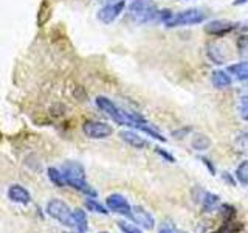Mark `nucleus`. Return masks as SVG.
<instances>
[{
  "instance_id": "obj_1",
  "label": "nucleus",
  "mask_w": 248,
  "mask_h": 233,
  "mask_svg": "<svg viewBox=\"0 0 248 233\" xmlns=\"http://www.w3.org/2000/svg\"><path fill=\"white\" fill-rule=\"evenodd\" d=\"M95 103L98 106V109H101L107 116L120 124V126H127L132 129H140L147 124V121L144 120V116L141 114H137V112H130V111H124L120 106H116L110 98L107 97H96Z\"/></svg>"
},
{
  "instance_id": "obj_2",
  "label": "nucleus",
  "mask_w": 248,
  "mask_h": 233,
  "mask_svg": "<svg viewBox=\"0 0 248 233\" xmlns=\"http://www.w3.org/2000/svg\"><path fill=\"white\" fill-rule=\"evenodd\" d=\"M127 11H129L130 19L135 23H140V25L158 20V16H160L158 6L155 2H152V0H132L129 3Z\"/></svg>"
},
{
  "instance_id": "obj_3",
  "label": "nucleus",
  "mask_w": 248,
  "mask_h": 233,
  "mask_svg": "<svg viewBox=\"0 0 248 233\" xmlns=\"http://www.w3.org/2000/svg\"><path fill=\"white\" fill-rule=\"evenodd\" d=\"M206 20V13L199 8H189V10L180 11L177 14H172L165 27L168 28H177V27H191V25H199V23Z\"/></svg>"
},
{
  "instance_id": "obj_4",
  "label": "nucleus",
  "mask_w": 248,
  "mask_h": 233,
  "mask_svg": "<svg viewBox=\"0 0 248 233\" xmlns=\"http://www.w3.org/2000/svg\"><path fill=\"white\" fill-rule=\"evenodd\" d=\"M46 213H48L53 219H56L62 225H65V227H73L75 229L73 210L70 208L64 200L51 199L48 204H46Z\"/></svg>"
},
{
  "instance_id": "obj_5",
  "label": "nucleus",
  "mask_w": 248,
  "mask_h": 233,
  "mask_svg": "<svg viewBox=\"0 0 248 233\" xmlns=\"http://www.w3.org/2000/svg\"><path fill=\"white\" fill-rule=\"evenodd\" d=\"M82 132L89 138L93 140H101V138H107L113 134V128L110 124H107L104 121H96V120H90L85 121L82 124Z\"/></svg>"
},
{
  "instance_id": "obj_6",
  "label": "nucleus",
  "mask_w": 248,
  "mask_h": 233,
  "mask_svg": "<svg viewBox=\"0 0 248 233\" xmlns=\"http://www.w3.org/2000/svg\"><path fill=\"white\" fill-rule=\"evenodd\" d=\"M124 8H126V2H124V0L108 3L98 11V20L106 23V25H110L112 22H115L124 13Z\"/></svg>"
},
{
  "instance_id": "obj_7",
  "label": "nucleus",
  "mask_w": 248,
  "mask_h": 233,
  "mask_svg": "<svg viewBox=\"0 0 248 233\" xmlns=\"http://www.w3.org/2000/svg\"><path fill=\"white\" fill-rule=\"evenodd\" d=\"M106 205L107 208L110 210L113 213H118L123 215L130 219V215H132V205L127 202V199L123 196L120 193H113L110 194L107 199H106Z\"/></svg>"
},
{
  "instance_id": "obj_8",
  "label": "nucleus",
  "mask_w": 248,
  "mask_h": 233,
  "mask_svg": "<svg viewBox=\"0 0 248 233\" xmlns=\"http://www.w3.org/2000/svg\"><path fill=\"white\" fill-rule=\"evenodd\" d=\"M239 27V23L231 22V20H225V19H217L211 20L205 25V33L211 34V36H225L231 33L232 30H236Z\"/></svg>"
},
{
  "instance_id": "obj_9",
  "label": "nucleus",
  "mask_w": 248,
  "mask_h": 233,
  "mask_svg": "<svg viewBox=\"0 0 248 233\" xmlns=\"http://www.w3.org/2000/svg\"><path fill=\"white\" fill-rule=\"evenodd\" d=\"M130 221H134L135 224H138L140 227L144 229V230H152L155 227L154 216L149 212H147L146 208L140 207V205H134V207H132Z\"/></svg>"
},
{
  "instance_id": "obj_10",
  "label": "nucleus",
  "mask_w": 248,
  "mask_h": 233,
  "mask_svg": "<svg viewBox=\"0 0 248 233\" xmlns=\"http://www.w3.org/2000/svg\"><path fill=\"white\" fill-rule=\"evenodd\" d=\"M62 174L65 177V182L68 181H75V179H85V169L81 165L79 162H73V160H68L65 162L64 165L61 168Z\"/></svg>"
},
{
  "instance_id": "obj_11",
  "label": "nucleus",
  "mask_w": 248,
  "mask_h": 233,
  "mask_svg": "<svg viewBox=\"0 0 248 233\" xmlns=\"http://www.w3.org/2000/svg\"><path fill=\"white\" fill-rule=\"evenodd\" d=\"M120 138L123 140L124 143H127L129 146L135 148V150H144V148L149 146V142H147L144 137H141L140 134H137L135 131H130V129L121 131L120 132Z\"/></svg>"
},
{
  "instance_id": "obj_12",
  "label": "nucleus",
  "mask_w": 248,
  "mask_h": 233,
  "mask_svg": "<svg viewBox=\"0 0 248 233\" xmlns=\"http://www.w3.org/2000/svg\"><path fill=\"white\" fill-rule=\"evenodd\" d=\"M8 198H10L16 204H22V205H28L31 202V194L27 188H23L22 185L14 183L8 188Z\"/></svg>"
},
{
  "instance_id": "obj_13",
  "label": "nucleus",
  "mask_w": 248,
  "mask_h": 233,
  "mask_svg": "<svg viewBox=\"0 0 248 233\" xmlns=\"http://www.w3.org/2000/svg\"><path fill=\"white\" fill-rule=\"evenodd\" d=\"M200 204H202V208H203V212L211 213V212H214V210H217L220 207V198L217 196V194H214V193L202 191Z\"/></svg>"
},
{
  "instance_id": "obj_14",
  "label": "nucleus",
  "mask_w": 248,
  "mask_h": 233,
  "mask_svg": "<svg viewBox=\"0 0 248 233\" xmlns=\"http://www.w3.org/2000/svg\"><path fill=\"white\" fill-rule=\"evenodd\" d=\"M211 83L216 89L223 90V89L231 87L232 76L228 72H223V70H214V72L211 73Z\"/></svg>"
},
{
  "instance_id": "obj_15",
  "label": "nucleus",
  "mask_w": 248,
  "mask_h": 233,
  "mask_svg": "<svg viewBox=\"0 0 248 233\" xmlns=\"http://www.w3.org/2000/svg\"><path fill=\"white\" fill-rule=\"evenodd\" d=\"M227 72L236 78L237 81H247L248 80V62H236V64H231Z\"/></svg>"
},
{
  "instance_id": "obj_16",
  "label": "nucleus",
  "mask_w": 248,
  "mask_h": 233,
  "mask_svg": "<svg viewBox=\"0 0 248 233\" xmlns=\"http://www.w3.org/2000/svg\"><path fill=\"white\" fill-rule=\"evenodd\" d=\"M73 222H75L76 232H87L89 230V219H87V215H85L84 210H81V208L73 210Z\"/></svg>"
},
{
  "instance_id": "obj_17",
  "label": "nucleus",
  "mask_w": 248,
  "mask_h": 233,
  "mask_svg": "<svg viewBox=\"0 0 248 233\" xmlns=\"http://www.w3.org/2000/svg\"><path fill=\"white\" fill-rule=\"evenodd\" d=\"M191 146H192V150H196L199 152H203V151L209 150V146H211V140H209V137L205 134H196L191 138Z\"/></svg>"
},
{
  "instance_id": "obj_18",
  "label": "nucleus",
  "mask_w": 248,
  "mask_h": 233,
  "mask_svg": "<svg viewBox=\"0 0 248 233\" xmlns=\"http://www.w3.org/2000/svg\"><path fill=\"white\" fill-rule=\"evenodd\" d=\"M85 208L89 210V212H93V213H98V215H108V208H106L103 204H99L96 200V198H87L84 202Z\"/></svg>"
},
{
  "instance_id": "obj_19",
  "label": "nucleus",
  "mask_w": 248,
  "mask_h": 233,
  "mask_svg": "<svg viewBox=\"0 0 248 233\" xmlns=\"http://www.w3.org/2000/svg\"><path fill=\"white\" fill-rule=\"evenodd\" d=\"M48 179H50V182L54 185V186H59V188H62V186H65L67 182H65V177L64 174H62V171L58 169V168H48Z\"/></svg>"
},
{
  "instance_id": "obj_20",
  "label": "nucleus",
  "mask_w": 248,
  "mask_h": 233,
  "mask_svg": "<svg viewBox=\"0 0 248 233\" xmlns=\"http://www.w3.org/2000/svg\"><path fill=\"white\" fill-rule=\"evenodd\" d=\"M220 212H222V216L225 219V224H231L236 221L237 217V208L231 204H222L220 205Z\"/></svg>"
},
{
  "instance_id": "obj_21",
  "label": "nucleus",
  "mask_w": 248,
  "mask_h": 233,
  "mask_svg": "<svg viewBox=\"0 0 248 233\" xmlns=\"http://www.w3.org/2000/svg\"><path fill=\"white\" fill-rule=\"evenodd\" d=\"M236 179L239 181V183L248 186V160H244L237 166V169H236Z\"/></svg>"
},
{
  "instance_id": "obj_22",
  "label": "nucleus",
  "mask_w": 248,
  "mask_h": 233,
  "mask_svg": "<svg viewBox=\"0 0 248 233\" xmlns=\"http://www.w3.org/2000/svg\"><path fill=\"white\" fill-rule=\"evenodd\" d=\"M141 132H144V134H147V135L155 138V140H158V142H166V137H163L157 129H155L154 126H151L149 123L144 124V126L141 128Z\"/></svg>"
},
{
  "instance_id": "obj_23",
  "label": "nucleus",
  "mask_w": 248,
  "mask_h": 233,
  "mask_svg": "<svg viewBox=\"0 0 248 233\" xmlns=\"http://www.w3.org/2000/svg\"><path fill=\"white\" fill-rule=\"evenodd\" d=\"M239 114L242 120L248 121V95H242L239 98Z\"/></svg>"
},
{
  "instance_id": "obj_24",
  "label": "nucleus",
  "mask_w": 248,
  "mask_h": 233,
  "mask_svg": "<svg viewBox=\"0 0 248 233\" xmlns=\"http://www.w3.org/2000/svg\"><path fill=\"white\" fill-rule=\"evenodd\" d=\"M116 224H118V229H120L123 233H143L141 230H140V229L137 227V225L129 224L127 221H118Z\"/></svg>"
},
{
  "instance_id": "obj_25",
  "label": "nucleus",
  "mask_w": 248,
  "mask_h": 233,
  "mask_svg": "<svg viewBox=\"0 0 248 233\" xmlns=\"http://www.w3.org/2000/svg\"><path fill=\"white\" fill-rule=\"evenodd\" d=\"M158 233H186L182 229H177L172 222H163L158 229Z\"/></svg>"
},
{
  "instance_id": "obj_26",
  "label": "nucleus",
  "mask_w": 248,
  "mask_h": 233,
  "mask_svg": "<svg viewBox=\"0 0 248 233\" xmlns=\"http://www.w3.org/2000/svg\"><path fill=\"white\" fill-rule=\"evenodd\" d=\"M154 150H155V152H157L161 159H165V160L169 162V163H175V157H174V155L170 154V152H168L166 150H163V148H160V146H155Z\"/></svg>"
},
{
  "instance_id": "obj_27",
  "label": "nucleus",
  "mask_w": 248,
  "mask_h": 233,
  "mask_svg": "<svg viewBox=\"0 0 248 233\" xmlns=\"http://www.w3.org/2000/svg\"><path fill=\"white\" fill-rule=\"evenodd\" d=\"M189 132H191V128H183V129H180V131L172 132V135H174L175 138H178V140H182V138H185L186 135H188Z\"/></svg>"
},
{
  "instance_id": "obj_28",
  "label": "nucleus",
  "mask_w": 248,
  "mask_h": 233,
  "mask_svg": "<svg viewBox=\"0 0 248 233\" xmlns=\"http://www.w3.org/2000/svg\"><path fill=\"white\" fill-rule=\"evenodd\" d=\"M200 159V162L202 163H203V165L209 169V173H211L213 176L216 174V166L213 165V163H211V160H209V159H206V157H199Z\"/></svg>"
},
{
  "instance_id": "obj_29",
  "label": "nucleus",
  "mask_w": 248,
  "mask_h": 233,
  "mask_svg": "<svg viewBox=\"0 0 248 233\" xmlns=\"http://www.w3.org/2000/svg\"><path fill=\"white\" fill-rule=\"evenodd\" d=\"M223 181H228V182H230L231 185H234V181H232V179H231V177L228 176V173H225V174H223Z\"/></svg>"
},
{
  "instance_id": "obj_30",
  "label": "nucleus",
  "mask_w": 248,
  "mask_h": 233,
  "mask_svg": "<svg viewBox=\"0 0 248 233\" xmlns=\"http://www.w3.org/2000/svg\"><path fill=\"white\" fill-rule=\"evenodd\" d=\"M248 0H234V2H232V5L234 6H237V5H244V3H247Z\"/></svg>"
},
{
  "instance_id": "obj_31",
  "label": "nucleus",
  "mask_w": 248,
  "mask_h": 233,
  "mask_svg": "<svg viewBox=\"0 0 248 233\" xmlns=\"http://www.w3.org/2000/svg\"><path fill=\"white\" fill-rule=\"evenodd\" d=\"M244 137H245V140H248V131H247L245 134H244Z\"/></svg>"
},
{
  "instance_id": "obj_32",
  "label": "nucleus",
  "mask_w": 248,
  "mask_h": 233,
  "mask_svg": "<svg viewBox=\"0 0 248 233\" xmlns=\"http://www.w3.org/2000/svg\"><path fill=\"white\" fill-rule=\"evenodd\" d=\"M216 233H222V229H220V230H217Z\"/></svg>"
},
{
  "instance_id": "obj_33",
  "label": "nucleus",
  "mask_w": 248,
  "mask_h": 233,
  "mask_svg": "<svg viewBox=\"0 0 248 233\" xmlns=\"http://www.w3.org/2000/svg\"><path fill=\"white\" fill-rule=\"evenodd\" d=\"M76 233H87V232H76Z\"/></svg>"
},
{
  "instance_id": "obj_34",
  "label": "nucleus",
  "mask_w": 248,
  "mask_h": 233,
  "mask_svg": "<svg viewBox=\"0 0 248 233\" xmlns=\"http://www.w3.org/2000/svg\"><path fill=\"white\" fill-rule=\"evenodd\" d=\"M99 233H108V232H99Z\"/></svg>"
}]
</instances>
